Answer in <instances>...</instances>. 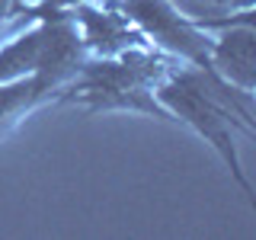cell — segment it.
Here are the masks:
<instances>
[{"mask_svg":"<svg viewBox=\"0 0 256 240\" xmlns=\"http://www.w3.org/2000/svg\"><path fill=\"white\" fill-rule=\"evenodd\" d=\"M154 96L160 106L170 112L173 122L189 125L198 138H205V144H212V150L224 160L228 173L234 176L237 186L253 202V182L244 173L240 150L234 141L237 128L253 138V109H250L253 93L237 90L218 70L173 64L154 86Z\"/></svg>","mask_w":256,"mask_h":240,"instance_id":"obj_1","label":"cell"},{"mask_svg":"<svg viewBox=\"0 0 256 240\" xmlns=\"http://www.w3.org/2000/svg\"><path fill=\"white\" fill-rule=\"evenodd\" d=\"M173 64L180 61L150 45L128 48L116 58H86L80 74L58 93V102L84 106L86 112H144L173 122L154 96V86Z\"/></svg>","mask_w":256,"mask_h":240,"instance_id":"obj_2","label":"cell"},{"mask_svg":"<svg viewBox=\"0 0 256 240\" xmlns=\"http://www.w3.org/2000/svg\"><path fill=\"white\" fill-rule=\"evenodd\" d=\"M148 38L150 48L170 54L180 64L202 70L212 68V32L198 26L196 16H186L173 0H112Z\"/></svg>","mask_w":256,"mask_h":240,"instance_id":"obj_3","label":"cell"},{"mask_svg":"<svg viewBox=\"0 0 256 240\" xmlns=\"http://www.w3.org/2000/svg\"><path fill=\"white\" fill-rule=\"evenodd\" d=\"M80 32L90 58H116V54L128 52V48L148 45L141 29L134 26L128 16L118 10L112 0H86V4H74L68 10Z\"/></svg>","mask_w":256,"mask_h":240,"instance_id":"obj_4","label":"cell"},{"mask_svg":"<svg viewBox=\"0 0 256 240\" xmlns=\"http://www.w3.org/2000/svg\"><path fill=\"white\" fill-rule=\"evenodd\" d=\"M212 68L234 84L237 90L253 93L256 86V32L253 10L246 6L240 16H228L221 36H212Z\"/></svg>","mask_w":256,"mask_h":240,"instance_id":"obj_5","label":"cell"},{"mask_svg":"<svg viewBox=\"0 0 256 240\" xmlns=\"http://www.w3.org/2000/svg\"><path fill=\"white\" fill-rule=\"evenodd\" d=\"M42 45H45L42 20H32V26H20L16 36L0 42V84L36 74L38 61H42Z\"/></svg>","mask_w":256,"mask_h":240,"instance_id":"obj_6","label":"cell"},{"mask_svg":"<svg viewBox=\"0 0 256 240\" xmlns=\"http://www.w3.org/2000/svg\"><path fill=\"white\" fill-rule=\"evenodd\" d=\"M45 102H54V93L48 90L36 74L0 84V141H4L29 112H36L38 106H45Z\"/></svg>","mask_w":256,"mask_h":240,"instance_id":"obj_7","label":"cell"},{"mask_svg":"<svg viewBox=\"0 0 256 240\" xmlns=\"http://www.w3.org/2000/svg\"><path fill=\"white\" fill-rule=\"evenodd\" d=\"M74 4H86V0H32V4L22 0V4H20V16H22V22H26V20H48V16L68 13Z\"/></svg>","mask_w":256,"mask_h":240,"instance_id":"obj_8","label":"cell"},{"mask_svg":"<svg viewBox=\"0 0 256 240\" xmlns=\"http://www.w3.org/2000/svg\"><path fill=\"white\" fill-rule=\"evenodd\" d=\"M20 4L22 0H0V42H4V36L13 26H26L20 16Z\"/></svg>","mask_w":256,"mask_h":240,"instance_id":"obj_9","label":"cell"},{"mask_svg":"<svg viewBox=\"0 0 256 240\" xmlns=\"http://www.w3.org/2000/svg\"><path fill=\"white\" fill-rule=\"evenodd\" d=\"M26 4H32V0H26Z\"/></svg>","mask_w":256,"mask_h":240,"instance_id":"obj_10","label":"cell"}]
</instances>
